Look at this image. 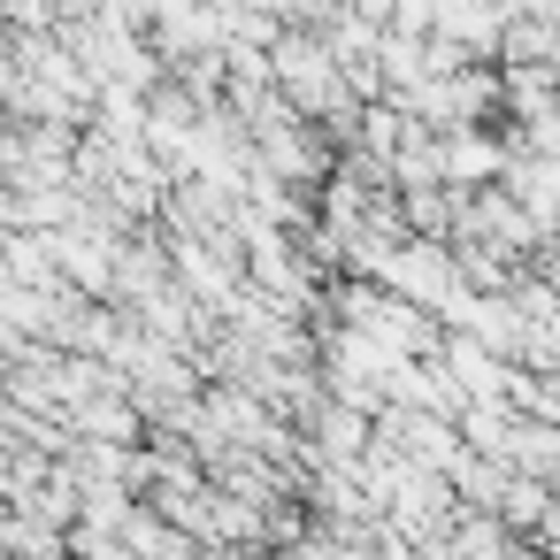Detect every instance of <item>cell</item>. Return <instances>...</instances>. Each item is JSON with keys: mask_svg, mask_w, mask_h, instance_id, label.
Segmentation results:
<instances>
[{"mask_svg": "<svg viewBox=\"0 0 560 560\" xmlns=\"http://www.w3.org/2000/svg\"><path fill=\"white\" fill-rule=\"evenodd\" d=\"M430 131H460V124H491L506 108V70L491 62H468V70H445V78H422L415 93H399Z\"/></svg>", "mask_w": 560, "mask_h": 560, "instance_id": "obj_1", "label": "cell"}, {"mask_svg": "<svg viewBox=\"0 0 560 560\" xmlns=\"http://www.w3.org/2000/svg\"><path fill=\"white\" fill-rule=\"evenodd\" d=\"M392 292H407V300H422L430 315L460 292V254H453V238H430V231H407L392 254H384V269H376Z\"/></svg>", "mask_w": 560, "mask_h": 560, "instance_id": "obj_2", "label": "cell"}, {"mask_svg": "<svg viewBox=\"0 0 560 560\" xmlns=\"http://www.w3.org/2000/svg\"><path fill=\"white\" fill-rule=\"evenodd\" d=\"M514 162V139L506 131H483V124H460V131H438V177L453 192H476V185H499Z\"/></svg>", "mask_w": 560, "mask_h": 560, "instance_id": "obj_3", "label": "cell"}, {"mask_svg": "<svg viewBox=\"0 0 560 560\" xmlns=\"http://www.w3.org/2000/svg\"><path fill=\"white\" fill-rule=\"evenodd\" d=\"M529 215H537V231L552 238L560 231V154H537V147H514V162H506V177H499ZM545 254V246H537Z\"/></svg>", "mask_w": 560, "mask_h": 560, "instance_id": "obj_4", "label": "cell"}]
</instances>
